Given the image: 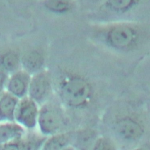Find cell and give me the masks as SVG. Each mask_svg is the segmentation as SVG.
<instances>
[{
  "label": "cell",
  "mask_w": 150,
  "mask_h": 150,
  "mask_svg": "<svg viewBox=\"0 0 150 150\" xmlns=\"http://www.w3.org/2000/svg\"><path fill=\"white\" fill-rule=\"evenodd\" d=\"M60 97L67 106L77 108L84 105L89 100L91 88L84 79L73 76L64 80L60 84Z\"/></svg>",
  "instance_id": "obj_1"
},
{
  "label": "cell",
  "mask_w": 150,
  "mask_h": 150,
  "mask_svg": "<svg viewBox=\"0 0 150 150\" xmlns=\"http://www.w3.org/2000/svg\"><path fill=\"white\" fill-rule=\"evenodd\" d=\"M64 124L63 112L59 105L47 101L40 105L37 127L39 132L49 137L60 132Z\"/></svg>",
  "instance_id": "obj_2"
},
{
  "label": "cell",
  "mask_w": 150,
  "mask_h": 150,
  "mask_svg": "<svg viewBox=\"0 0 150 150\" xmlns=\"http://www.w3.org/2000/svg\"><path fill=\"white\" fill-rule=\"evenodd\" d=\"M40 105L26 96L19 100L15 114V121L26 130L37 127Z\"/></svg>",
  "instance_id": "obj_3"
},
{
  "label": "cell",
  "mask_w": 150,
  "mask_h": 150,
  "mask_svg": "<svg viewBox=\"0 0 150 150\" xmlns=\"http://www.w3.org/2000/svg\"><path fill=\"white\" fill-rule=\"evenodd\" d=\"M51 89L49 77L46 73L40 71L31 76L28 96L41 105L48 101Z\"/></svg>",
  "instance_id": "obj_4"
},
{
  "label": "cell",
  "mask_w": 150,
  "mask_h": 150,
  "mask_svg": "<svg viewBox=\"0 0 150 150\" xmlns=\"http://www.w3.org/2000/svg\"><path fill=\"white\" fill-rule=\"evenodd\" d=\"M31 74L21 69L7 77L5 90L18 98L28 96Z\"/></svg>",
  "instance_id": "obj_5"
},
{
  "label": "cell",
  "mask_w": 150,
  "mask_h": 150,
  "mask_svg": "<svg viewBox=\"0 0 150 150\" xmlns=\"http://www.w3.org/2000/svg\"><path fill=\"white\" fill-rule=\"evenodd\" d=\"M107 38L112 46L117 47H124L129 46L133 42L135 32L128 26H118L109 31Z\"/></svg>",
  "instance_id": "obj_6"
},
{
  "label": "cell",
  "mask_w": 150,
  "mask_h": 150,
  "mask_svg": "<svg viewBox=\"0 0 150 150\" xmlns=\"http://www.w3.org/2000/svg\"><path fill=\"white\" fill-rule=\"evenodd\" d=\"M19 98L5 90L0 97V122L15 121V114Z\"/></svg>",
  "instance_id": "obj_7"
},
{
  "label": "cell",
  "mask_w": 150,
  "mask_h": 150,
  "mask_svg": "<svg viewBox=\"0 0 150 150\" xmlns=\"http://www.w3.org/2000/svg\"><path fill=\"white\" fill-rule=\"evenodd\" d=\"M26 131L15 121L0 122V146L21 138Z\"/></svg>",
  "instance_id": "obj_8"
},
{
  "label": "cell",
  "mask_w": 150,
  "mask_h": 150,
  "mask_svg": "<svg viewBox=\"0 0 150 150\" xmlns=\"http://www.w3.org/2000/svg\"><path fill=\"white\" fill-rule=\"evenodd\" d=\"M45 62L44 57L37 50H30L21 57V69L31 75L41 71Z\"/></svg>",
  "instance_id": "obj_9"
},
{
  "label": "cell",
  "mask_w": 150,
  "mask_h": 150,
  "mask_svg": "<svg viewBox=\"0 0 150 150\" xmlns=\"http://www.w3.org/2000/svg\"><path fill=\"white\" fill-rule=\"evenodd\" d=\"M115 128L121 137L128 139H136L139 138L143 132L141 125L135 121L129 118L119 121L115 125Z\"/></svg>",
  "instance_id": "obj_10"
},
{
  "label": "cell",
  "mask_w": 150,
  "mask_h": 150,
  "mask_svg": "<svg viewBox=\"0 0 150 150\" xmlns=\"http://www.w3.org/2000/svg\"><path fill=\"white\" fill-rule=\"evenodd\" d=\"M72 146L71 134L59 132L47 137L42 147V149L54 150L68 149Z\"/></svg>",
  "instance_id": "obj_11"
},
{
  "label": "cell",
  "mask_w": 150,
  "mask_h": 150,
  "mask_svg": "<svg viewBox=\"0 0 150 150\" xmlns=\"http://www.w3.org/2000/svg\"><path fill=\"white\" fill-rule=\"evenodd\" d=\"M0 67L9 76L21 69V57L13 51H8L0 55Z\"/></svg>",
  "instance_id": "obj_12"
},
{
  "label": "cell",
  "mask_w": 150,
  "mask_h": 150,
  "mask_svg": "<svg viewBox=\"0 0 150 150\" xmlns=\"http://www.w3.org/2000/svg\"><path fill=\"white\" fill-rule=\"evenodd\" d=\"M136 3V0H106L107 8L117 12H125L131 9Z\"/></svg>",
  "instance_id": "obj_13"
},
{
  "label": "cell",
  "mask_w": 150,
  "mask_h": 150,
  "mask_svg": "<svg viewBox=\"0 0 150 150\" xmlns=\"http://www.w3.org/2000/svg\"><path fill=\"white\" fill-rule=\"evenodd\" d=\"M46 6L51 11L62 12L67 11L71 4L69 0H47Z\"/></svg>",
  "instance_id": "obj_14"
},
{
  "label": "cell",
  "mask_w": 150,
  "mask_h": 150,
  "mask_svg": "<svg viewBox=\"0 0 150 150\" xmlns=\"http://www.w3.org/2000/svg\"><path fill=\"white\" fill-rule=\"evenodd\" d=\"M8 76V74L0 67V87L5 88V84Z\"/></svg>",
  "instance_id": "obj_15"
},
{
  "label": "cell",
  "mask_w": 150,
  "mask_h": 150,
  "mask_svg": "<svg viewBox=\"0 0 150 150\" xmlns=\"http://www.w3.org/2000/svg\"><path fill=\"white\" fill-rule=\"evenodd\" d=\"M5 90V88L4 87H0V97L1 96V94H2V93L4 92V91Z\"/></svg>",
  "instance_id": "obj_16"
}]
</instances>
